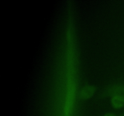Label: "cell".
<instances>
[{
	"label": "cell",
	"instance_id": "obj_1",
	"mask_svg": "<svg viewBox=\"0 0 124 116\" xmlns=\"http://www.w3.org/2000/svg\"><path fill=\"white\" fill-rule=\"evenodd\" d=\"M68 81L67 87L66 96H65V103H64V116H70L73 107L74 101L76 94V83L74 80L73 68H68Z\"/></svg>",
	"mask_w": 124,
	"mask_h": 116
},
{
	"label": "cell",
	"instance_id": "obj_2",
	"mask_svg": "<svg viewBox=\"0 0 124 116\" xmlns=\"http://www.w3.org/2000/svg\"><path fill=\"white\" fill-rule=\"evenodd\" d=\"M95 90L96 88L94 86L90 85H86L80 91V96L84 99L89 98L93 95Z\"/></svg>",
	"mask_w": 124,
	"mask_h": 116
},
{
	"label": "cell",
	"instance_id": "obj_3",
	"mask_svg": "<svg viewBox=\"0 0 124 116\" xmlns=\"http://www.w3.org/2000/svg\"><path fill=\"white\" fill-rule=\"evenodd\" d=\"M111 104L116 108H122L124 105V97L121 94L113 95L111 99Z\"/></svg>",
	"mask_w": 124,
	"mask_h": 116
},
{
	"label": "cell",
	"instance_id": "obj_4",
	"mask_svg": "<svg viewBox=\"0 0 124 116\" xmlns=\"http://www.w3.org/2000/svg\"><path fill=\"white\" fill-rule=\"evenodd\" d=\"M108 93L112 95L120 94L121 93H124V85H115L109 88Z\"/></svg>",
	"mask_w": 124,
	"mask_h": 116
},
{
	"label": "cell",
	"instance_id": "obj_5",
	"mask_svg": "<svg viewBox=\"0 0 124 116\" xmlns=\"http://www.w3.org/2000/svg\"><path fill=\"white\" fill-rule=\"evenodd\" d=\"M104 116H115V114H113V113H107L106 114L104 115Z\"/></svg>",
	"mask_w": 124,
	"mask_h": 116
},
{
	"label": "cell",
	"instance_id": "obj_6",
	"mask_svg": "<svg viewBox=\"0 0 124 116\" xmlns=\"http://www.w3.org/2000/svg\"><path fill=\"white\" fill-rule=\"evenodd\" d=\"M121 116H124V114H123L121 115Z\"/></svg>",
	"mask_w": 124,
	"mask_h": 116
},
{
	"label": "cell",
	"instance_id": "obj_7",
	"mask_svg": "<svg viewBox=\"0 0 124 116\" xmlns=\"http://www.w3.org/2000/svg\"></svg>",
	"mask_w": 124,
	"mask_h": 116
}]
</instances>
